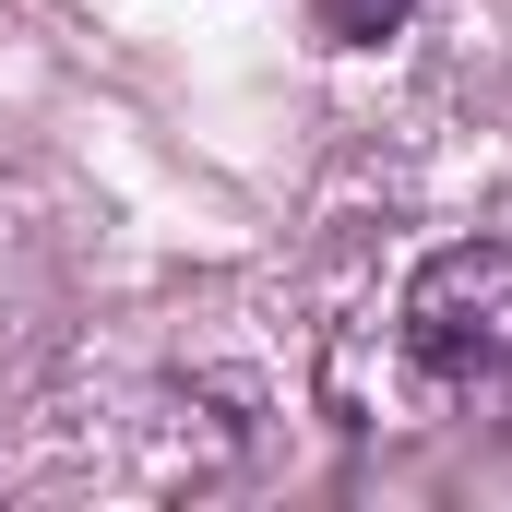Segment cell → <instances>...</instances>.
Segmentation results:
<instances>
[{
    "label": "cell",
    "mask_w": 512,
    "mask_h": 512,
    "mask_svg": "<svg viewBox=\"0 0 512 512\" xmlns=\"http://www.w3.org/2000/svg\"><path fill=\"white\" fill-rule=\"evenodd\" d=\"M405 358L429 382H453V393L512 370V239H453V251L417 262V286H405Z\"/></svg>",
    "instance_id": "1"
},
{
    "label": "cell",
    "mask_w": 512,
    "mask_h": 512,
    "mask_svg": "<svg viewBox=\"0 0 512 512\" xmlns=\"http://www.w3.org/2000/svg\"><path fill=\"white\" fill-rule=\"evenodd\" d=\"M393 24H405V0H322V36L334 48H382Z\"/></svg>",
    "instance_id": "2"
}]
</instances>
